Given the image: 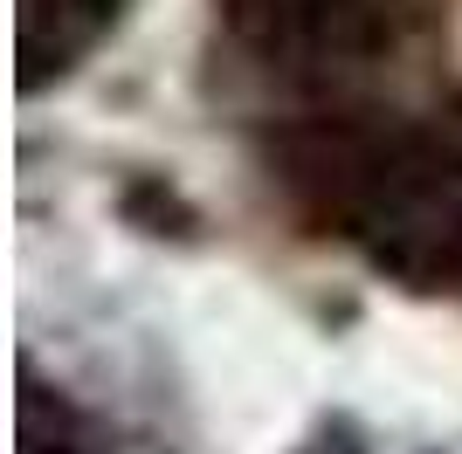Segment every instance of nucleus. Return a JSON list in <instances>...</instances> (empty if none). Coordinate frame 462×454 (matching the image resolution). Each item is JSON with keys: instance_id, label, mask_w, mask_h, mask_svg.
<instances>
[{"instance_id": "f257e3e1", "label": "nucleus", "mask_w": 462, "mask_h": 454, "mask_svg": "<svg viewBox=\"0 0 462 454\" xmlns=\"http://www.w3.org/2000/svg\"><path fill=\"white\" fill-rule=\"evenodd\" d=\"M21 454H104V448L83 434V420L62 399H56V413H49V399L28 393L21 399Z\"/></svg>"}]
</instances>
